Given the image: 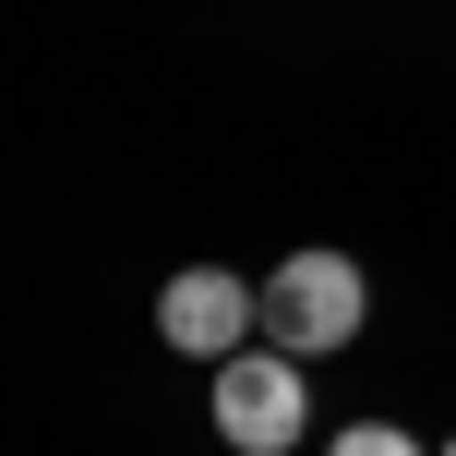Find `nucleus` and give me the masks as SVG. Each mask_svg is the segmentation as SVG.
Returning a JSON list of instances; mask_svg holds the SVG:
<instances>
[{
	"label": "nucleus",
	"mask_w": 456,
	"mask_h": 456,
	"mask_svg": "<svg viewBox=\"0 0 456 456\" xmlns=\"http://www.w3.org/2000/svg\"><path fill=\"white\" fill-rule=\"evenodd\" d=\"M361 324H372V276L348 265V252H289V265H265V348L324 361V348H361Z\"/></svg>",
	"instance_id": "1"
},
{
	"label": "nucleus",
	"mask_w": 456,
	"mask_h": 456,
	"mask_svg": "<svg viewBox=\"0 0 456 456\" xmlns=\"http://www.w3.org/2000/svg\"><path fill=\"white\" fill-rule=\"evenodd\" d=\"M313 433V396H300V361L252 337L240 361H216V444L228 456H289Z\"/></svg>",
	"instance_id": "2"
},
{
	"label": "nucleus",
	"mask_w": 456,
	"mask_h": 456,
	"mask_svg": "<svg viewBox=\"0 0 456 456\" xmlns=\"http://www.w3.org/2000/svg\"><path fill=\"white\" fill-rule=\"evenodd\" d=\"M157 337L181 348V361H240V348L265 337V289L228 276V265H181L157 289Z\"/></svg>",
	"instance_id": "3"
},
{
	"label": "nucleus",
	"mask_w": 456,
	"mask_h": 456,
	"mask_svg": "<svg viewBox=\"0 0 456 456\" xmlns=\"http://www.w3.org/2000/svg\"><path fill=\"white\" fill-rule=\"evenodd\" d=\"M324 456H433V444H420V433H396V420H348Z\"/></svg>",
	"instance_id": "4"
},
{
	"label": "nucleus",
	"mask_w": 456,
	"mask_h": 456,
	"mask_svg": "<svg viewBox=\"0 0 456 456\" xmlns=\"http://www.w3.org/2000/svg\"><path fill=\"white\" fill-rule=\"evenodd\" d=\"M433 456H456V444H433Z\"/></svg>",
	"instance_id": "5"
}]
</instances>
